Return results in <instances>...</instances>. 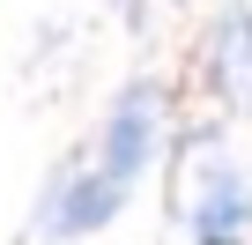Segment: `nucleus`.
<instances>
[{"mask_svg":"<svg viewBox=\"0 0 252 245\" xmlns=\"http://www.w3.org/2000/svg\"><path fill=\"white\" fill-rule=\"evenodd\" d=\"M156 119H163V97H156V82H126L119 111L104 119V171H119L126 186H134V178L156 164Z\"/></svg>","mask_w":252,"mask_h":245,"instance_id":"f257e3e1","label":"nucleus"},{"mask_svg":"<svg viewBox=\"0 0 252 245\" xmlns=\"http://www.w3.org/2000/svg\"><path fill=\"white\" fill-rule=\"evenodd\" d=\"M193 245H237L245 230H252V193H245V178L230 171V164H208L200 171V186H193Z\"/></svg>","mask_w":252,"mask_h":245,"instance_id":"f03ea898","label":"nucleus"},{"mask_svg":"<svg viewBox=\"0 0 252 245\" xmlns=\"http://www.w3.org/2000/svg\"><path fill=\"white\" fill-rule=\"evenodd\" d=\"M126 193H134V186H126L119 171H82V178H67L60 186V201H52V238L67 245V238H89V230H104L119 208H126Z\"/></svg>","mask_w":252,"mask_h":245,"instance_id":"7ed1b4c3","label":"nucleus"},{"mask_svg":"<svg viewBox=\"0 0 252 245\" xmlns=\"http://www.w3.org/2000/svg\"><path fill=\"white\" fill-rule=\"evenodd\" d=\"M215 74L237 104H252V8L222 15V45H215Z\"/></svg>","mask_w":252,"mask_h":245,"instance_id":"20e7f679","label":"nucleus"}]
</instances>
